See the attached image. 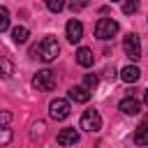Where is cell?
<instances>
[{
	"instance_id": "2",
	"label": "cell",
	"mask_w": 148,
	"mask_h": 148,
	"mask_svg": "<svg viewBox=\"0 0 148 148\" xmlns=\"http://www.w3.org/2000/svg\"><path fill=\"white\" fill-rule=\"evenodd\" d=\"M118 30H120V25H118V21H113V18H99V21L95 23V37L102 39V42L116 37Z\"/></svg>"
},
{
	"instance_id": "4",
	"label": "cell",
	"mask_w": 148,
	"mask_h": 148,
	"mask_svg": "<svg viewBox=\"0 0 148 148\" xmlns=\"http://www.w3.org/2000/svg\"><path fill=\"white\" fill-rule=\"evenodd\" d=\"M32 86L37 90H42V92H49V90L56 88V74L51 69H39L35 74V79H32Z\"/></svg>"
},
{
	"instance_id": "14",
	"label": "cell",
	"mask_w": 148,
	"mask_h": 148,
	"mask_svg": "<svg viewBox=\"0 0 148 148\" xmlns=\"http://www.w3.org/2000/svg\"><path fill=\"white\" fill-rule=\"evenodd\" d=\"M28 37H30V32H28V28H25V25H16V28L12 30V39H14L16 44L28 42Z\"/></svg>"
},
{
	"instance_id": "8",
	"label": "cell",
	"mask_w": 148,
	"mask_h": 148,
	"mask_svg": "<svg viewBox=\"0 0 148 148\" xmlns=\"http://www.w3.org/2000/svg\"><path fill=\"white\" fill-rule=\"evenodd\" d=\"M120 111L125 113V116H136L139 113V109H141V104H139V99L134 97V95H130V97H125V99H120Z\"/></svg>"
},
{
	"instance_id": "18",
	"label": "cell",
	"mask_w": 148,
	"mask_h": 148,
	"mask_svg": "<svg viewBox=\"0 0 148 148\" xmlns=\"http://www.w3.org/2000/svg\"><path fill=\"white\" fill-rule=\"evenodd\" d=\"M46 7H49V12L58 14V12L65 9V0H46Z\"/></svg>"
},
{
	"instance_id": "16",
	"label": "cell",
	"mask_w": 148,
	"mask_h": 148,
	"mask_svg": "<svg viewBox=\"0 0 148 148\" xmlns=\"http://www.w3.org/2000/svg\"><path fill=\"white\" fill-rule=\"evenodd\" d=\"M139 12V0H125L123 2V14H136Z\"/></svg>"
},
{
	"instance_id": "24",
	"label": "cell",
	"mask_w": 148,
	"mask_h": 148,
	"mask_svg": "<svg viewBox=\"0 0 148 148\" xmlns=\"http://www.w3.org/2000/svg\"><path fill=\"white\" fill-rule=\"evenodd\" d=\"M143 102H146V104H148V90H146V92H143Z\"/></svg>"
},
{
	"instance_id": "19",
	"label": "cell",
	"mask_w": 148,
	"mask_h": 148,
	"mask_svg": "<svg viewBox=\"0 0 148 148\" xmlns=\"http://www.w3.org/2000/svg\"><path fill=\"white\" fill-rule=\"evenodd\" d=\"M12 139H14L12 130H9V127H0V146H7Z\"/></svg>"
},
{
	"instance_id": "10",
	"label": "cell",
	"mask_w": 148,
	"mask_h": 148,
	"mask_svg": "<svg viewBox=\"0 0 148 148\" xmlns=\"http://www.w3.org/2000/svg\"><path fill=\"white\" fill-rule=\"evenodd\" d=\"M139 76H141V69H139L136 65H125V67L120 69V79H123L125 83H136Z\"/></svg>"
},
{
	"instance_id": "15",
	"label": "cell",
	"mask_w": 148,
	"mask_h": 148,
	"mask_svg": "<svg viewBox=\"0 0 148 148\" xmlns=\"http://www.w3.org/2000/svg\"><path fill=\"white\" fill-rule=\"evenodd\" d=\"M12 74H14V65H12V60H7V58L0 56V79H9Z\"/></svg>"
},
{
	"instance_id": "13",
	"label": "cell",
	"mask_w": 148,
	"mask_h": 148,
	"mask_svg": "<svg viewBox=\"0 0 148 148\" xmlns=\"http://www.w3.org/2000/svg\"><path fill=\"white\" fill-rule=\"evenodd\" d=\"M134 143L136 146H148V125H139L134 130Z\"/></svg>"
},
{
	"instance_id": "1",
	"label": "cell",
	"mask_w": 148,
	"mask_h": 148,
	"mask_svg": "<svg viewBox=\"0 0 148 148\" xmlns=\"http://www.w3.org/2000/svg\"><path fill=\"white\" fill-rule=\"evenodd\" d=\"M30 53H32L35 58L44 60V62H53V60L58 58V53H60V44L56 42V37H44L37 46L30 49Z\"/></svg>"
},
{
	"instance_id": "20",
	"label": "cell",
	"mask_w": 148,
	"mask_h": 148,
	"mask_svg": "<svg viewBox=\"0 0 148 148\" xmlns=\"http://www.w3.org/2000/svg\"><path fill=\"white\" fill-rule=\"evenodd\" d=\"M44 130H46V125H44V123H35V125H32L30 136H32V139H42V136H44Z\"/></svg>"
},
{
	"instance_id": "23",
	"label": "cell",
	"mask_w": 148,
	"mask_h": 148,
	"mask_svg": "<svg viewBox=\"0 0 148 148\" xmlns=\"http://www.w3.org/2000/svg\"><path fill=\"white\" fill-rule=\"evenodd\" d=\"M97 74H86V88H95L97 86Z\"/></svg>"
},
{
	"instance_id": "12",
	"label": "cell",
	"mask_w": 148,
	"mask_h": 148,
	"mask_svg": "<svg viewBox=\"0 0 148 148\" xmlns=\"http://www.w3.org/2000/svg\"><path fill=\"white\" fill-rule=\"evenodd\" d=\"M76 62H79L81 67H90V65L95 62V56H92V51H90V49H86V46H81V49L76 51Z\"/></svg>"
},
{
	"instance_id": "7",
	"label": "cell",
	"mask_w": 148,
	"mask_h": 148,
	"mask_svg": "<svg viewBox=\"0 0 148 148\" xmlns=\"http://www.w3.org/2000/svg\"><path fill=\"white\" fill-rule=\"evenodd\" d=\"M65 32H67V39H69L72 44H79L81 37H83V25H81V21H79V18H69L67 25H65Z\"/></svg>"
},
{
	"instance_id": "5",
	"label": "cell",
	"mask_w": 148,
	"mask_h": 148,
	"mask_svg": "<svg viewBox=\"0 0 148 148\" xmlns=\"http://www.w3.org/2000/svg\"><path fill=\"white\" fill-rule=\"evenodd\" d=\"M123 51L127 53L130 60H139V58H141V42H139V35L130 32V35L123 39Z\"/></svg>"
},
{
	"instance_id": "3",
	"label": "cell",
	"mask_w": 148,
	"mask_h": 148,
	"mask_svg": "<svg viewBox=\"0 0 148 148\" xmlns=\"http://www.w3.org/2000/svg\"><path fill=\"white\" fill-rule=\"evenodd\" d=\"M79 125H81V130H86V132H90V134L99 132V130H102V116H99V111H95V109L83 111Z\"/></svg>"
},
{
	"instance_id": "25",
	"label": "cell",
	"mask_w": 148,
	"mask_h": 148,
	"mask_svg": "<svg viewBox=\"0 0 148 148\" xmlns=\"http://www.w3.org/2000/svg\"><path fill=\"white\" fill-rule=\"evenodd\" d=\"M111 2H118V0H111Z\"/></svg>"
},
{
	"instance_id": "11",
	"label": "cell",
	"mask_w": 148,
	"mask_h": 148,
	"mask_svg": "<svg viewBox=\"0 0 148 148\" xmlns=\"http://www.w3.org/2000/svg\"><path fill=\"white\" fill-rule=\"evenodd\" d=\"M69 99H74V102H79V104H86V102L90 99V92H88L86 86H72V88H69Z\"/></svg>"
},
{
	"instance_id": "9",
	"label": "cell",
	"mask_w": 148,
	"mask_h": 148,
	"mask_svg": "<svg viewBox=\"0 0 148 148\" xmlns=\"http://www.w3.org/2000/svg\"><path fill=\"white\" fill-rule=\"evenodd\" d=\"M76 141H79V132L74 127H65V130L58 132V143L60 146H74Z\"/></svg>"
},
{
	"instance_id": "22",
	"label": "cell",
	"mask_w": 148,
	"mask_h": 148,
	"mask_svg": "<svg viewBox=\"0 0 148 148\" xmlns=\"http://www.w3.org/2000/svg\"><path fill=\"white\" fill-rule=\"evenodd\" d=\"M12 123V113L9 111H0V127H7Z\"/></svg>"
},
{
	"instance_id": "21",
	"label": "cell",
	"mask_w": 148,
	"mask_h": 148,
	"mask_svg": "<svg viewBox=\"0 0 148 148\" xmlns=\"http://www.w3.org/2000/svg\"><path fill=\"white\" fill-rule=\"evenodd\" d=\"M90 5V0H69V9L72 12H81V9H86Z\"/></svg>"
},
{
	"instance_id": "17",
	"label": "cell",
	"mask_w": 148,
	"mask_h": 148,
	"mask_svg": "<svg viewBox=\"0 0 148 148\" xmlns=\"http://www.w3.org/2000/svg\"><path fill=\"white\" fill-rule=\"evenodd\" d=\"M7 28H9V9L0 7V32H5Z\"/></svg>"
},
{
	"instance_id": "6",
	"label": "cell",
	"mask_w": 148,
	"mask_h": 148,
	"mask_svg": "<svg viewBox=\"0 0 148 148\" xmlns=\"http://www.w3.org/2000/svg\"><path fill=\"white\" fill-rule=\"evenodd\" d=\"M69 111H72V106H69V102L62 99V97H56V99L49 104V113H51L53 120H65V118L69 116Z\"/></svg>"
}]
</instances>
